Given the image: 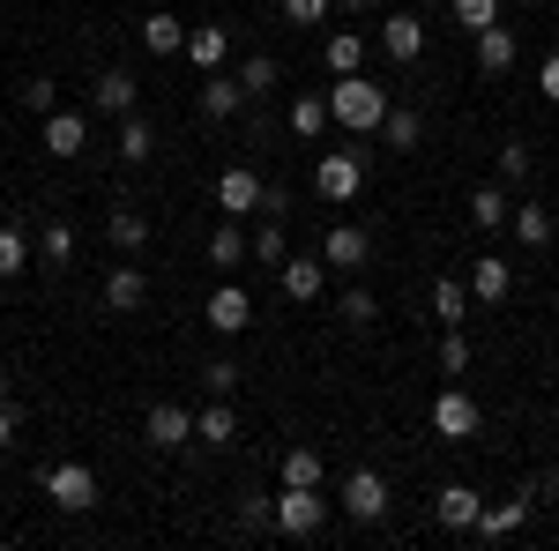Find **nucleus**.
<instances>
[{
    "mask_svg": "<svg viewBox=\"0 0 559 551\" xmlns=\"http://www.w3.org/2000/svg\"><path fill=\"white\" fill-rule=\"evenodd\" d=\"M329 120L350 134H381L388 120V89L366 83V75H336V89H329Z\"/></svg>",
    "mask_w": 559,
    "mask_h": 551,
    "instance_id": "f257e3e1",
    "label": "nucleus"
},
{
    "mask_svg": "<svg viewBox=\"0 0 559 551\" xmlns=\"http://www.w3.org/2000/svg\"><path fill=\"white\" fill-rule=\"evenodd\" d=\"M321 522H329L321 484H284V492H276V529H284V537H313Z\"/></svg>",
    "mask_w": 559,
    "mask_h": 551,
    "instance_id": "f03ea898",
    "label": "nucleus"
},
{
    "mask_svg": "<svg viewBox=\"0 0 559 551\" xmlns=\"http://www.w3.org/2000/svg\"><path fill=\"white\" fill-rule=\"evenodd\" d=\"M358 187H366V165H358L350 149H329V157L313 165V194H321V202H358Z\"/></svg>",
    "mask_w": 559,
    "mask_h": 551,
    "instance_id": "7ed1b4c3",
    "label": "nucleus"
},
{
    "mask_svg": "<svg viewBox=\"0 0 559 551\" xmlns=\"http://www.w3.org/2000/svg\"><path fill=\"white\" fill-rule=\"evenodd\" d=\"M187 440H194V410H179V403H150V418H142V447L179 455Z\"/></svg>",
    "mask_w": 559,
    "mask_h": 551,
    "instance_id": "20e7f679",
    "label": "nucleus"
},
{
    "mask_svg": "<svg viewBox=\"0 0 559 551\" xmlns=\"http://www.w3.org/2000/svg\"><path fill=\"white\" fill-rule=\"evenodd\" d=\"M45 492H52V507H68V514L97 507V477H90L83 463H52L45 469Z\"/></svg>",
    "mask_w": 559,
    "mask_h": 551,
    "instance_id": "39448f33",
    "label": "nucleus"
},
{
    "mask_svg": "<svg viewBox=\"0 0 559 551\" xmlns=\"http://www.w3.org/2000/svg\"><path fill=\"white\" fill-rule=\"evenodd\" d=\"M344 514L350 522H381L388 514V477L381 469H350L344 477Z\"/></svg>",
    "mask_w": 559,
    "mask_h": 551,
    "instance_id": "423d86ee",
    "label": "nucleus"
},
{
    "mask_svg": "<svg viewBox=\"0 0 559 551\" xmlns=\"http://www.w3.org/2000/svg\"><path fill=\"white\" fill-rule=\"evenodd\" d=\"M202 328H216V336H239V328H254V298L239 291V284L210 291V306H202Z\"/></svg>",
    "mask_w": 559,
    "mask_h": 551,
    "instance_id": "0eeeda50",
    "label": "nucleus"
},
{
    "mask_svg": "<svg viewBox=\"0 0 559 551\" xmlns=\"http://www.w3.org/2000/svg\"><path fill=\"white\" fill-rule=\"evenodd\" d=\"M261 187H269L261 171L231 165L224 179H216V209H224V216H261Z\"/></svg>",
    "mask_w": 559,
    "mask_h": 551,
    "instance_id": "6e6552de",
    "label": "nucleus"
},
{
    "mask_svg": "<svg viewBox=\"0 0 559 551\" xmlns=\"http://www.w3.org/2000/svg\"><path fill=\"white\" fill-rule=\"evenodd\" d=\"M432 432H440V440H471L477 432V403L463 387H440V395H432Z\"/></svg>",
    "mask_w": 559,
    "mask_h": 551,
    "instance_id": "1a4fd4ad",
    "label": "nucleus"
},
{
    "mask_svg": "<svg viewBox=\"0 0 559 551\" xmlns=\"http://www.w3.org/2000/svg\"><path fill=\"white\" fill-rule=\"evenodd\" d=\"M366 254H373V231H366V224H336V231L321 239V261H329V268H366Z\"/></svg>",
    "mask_w": 559,
    "mask_h": 551,
    "instance_id": "9d476101",
    "label": "nucleus"
},
{
    "mask_svg": "<svg viewBox=\"0 0 559 551\" xmlns=\"http://www.w3.org/2000/svg\"><path fill=\"white\" fill-rule=\"evenodd\" d=\"M187 60H194V75H216V68L231 60V31H224V23H194V31H187Z\"/></svg>",
    "mask_w": 559,
    "mask_h": 551,
    "instance_id": "9b49d317",
    "label": "nucleus"
},
{
    "mask_svg": "<svg viewBox=\"0 0 559 551\" xmlns=\"http://www.w3.org/2000/svg\"><path fill=\"white\" fill-rule=\"evenodd\" d=\"M381 52L395 60V68H411V60L426 52V23H418V15H388L381 23Z\"/></svg>",
    "mask_w": 559,
    "mask_h": 551,
    "instance_id": "f8f14e48",
    "label": "nucleus"
},
{
    "mask_svg": "<svg viewBox=\"0 0 559 551\" xmlns=\"http://www.w3.org/2000/svg\"><path fill=\"white\" fill-rule=\"evenodd\" d=\"M239 105H247V89H239V75H231V68L202 75V120H239Z\"/></svg>",
    "mask_w": 559,
    "mask_h": 551,
    "instance_id": "ddd939ff",
    "label": "nucleus"
},
{
    "mask_svg": "<svg viewBox=\"0 0 559 551\" xmlns=\"http://www.w3.org/2000/svg\"><path fill=\"white\" fill-rule=\"evenodd\" d=\"M432 514H440V529H477L485 500H477L471 484H440V492H432Z\"/></svg>",
    "mask_w": 559,
    "mask_h": 551,
    "instance_id": "4468645a",
    "label": "nucleus"
},
{
    "mask_svg": "<svg viewBox=\"0 0 559 551\" xmlns=\"http://www.w3.org/2000/svg\"><path fill=\"white\" fill-rule=\"evenodd\" d=\"M276 276H284V298H292V306H313V298H321V276H329V261L313 254V261H276Z\"/></svg>",
    "mask_w": 559,
    "mask_h": 551,
    "instance_id": "2eb2a0df",
    "label": "nucleus"
},
{
    "mask_svg": "<svg viewBox=\"0 0 559 551\" xmlns=\"http://www.w3.org/2000/svg\"><path fill=\"white\" fill-rule=\"evenodd\" d=\"M508 291H515V268H508L500 254H477V261H471V298H485V306H500Z\"/></svg>",
    "mask_w": 559,
    "mask_h": 551,
    "instance_id": "dca6fc26",
    "label": "nucleus"
},
{
    "mask_svg": "<svg viewBox=\"0 0 559 551\" xmlns=\"http://www.w3.org/2000/svg\"><path fill=\"white\" fill-rule=\"evenodd\" d=\"M142 298H150V276H142L134 261H120V268L105 276V313H134Z\"/></svg>",
    "mask_w": 559,
    "mask_h": 551,
    "instance_id": "f3484780",
    "label": "nucleus"
},
{
    "mask_svg": "<svg viewBox=\"0 0 559 551\" xmlns=\"http://www.w3.org/2000/svg\"><path fill=\"white\" fill-rule=\"evenodd\" d=\"M45 149H52V157H83L90 149L83 112H45Z\"/></svg>",
    "mask_w": 559,
    "mask_h": 551,
    "instance_id": "a211bd4d",
    "label": "nucleus"
},
{
    "mask_svg": "<svg viewBox=\"0 0 559 551\" xmlns=\"http://www.w3.org/2000/svg\"><path fill=\"white\" fill-rule=\"evenodd\" d=\"M90 97H97V112L128 120V112H134V75H128V68H105V75L90 83Z\"/></svg>",
    "mask_w": 559,
    "mask_h": 551,
    "instance_id": "6ab92c4d",
    "label": "nucleus"
},
{
    "mask_svg": "<svg viewBox=\"0 0 559 551\" xmlns=\"http://www.w3.org/2000/svg\"><path fill=\"white\" fill-rule=\"evenodd\" d=\"M432 313H440V328H463L471 321V276H440L432 284Z\"/></svg>",
    "mask_w": 559,
    "mask_h": 551,
    "instance_id": "aec40b11",
    "label": "nucleus"
},
{
    "mask_svg": "<svg viewBox=\"0 0 559 551\" xmlns=\"http://www.w3.org/2000/svg\"><path fill=\"white\" fill-rule=\"evenodd\" d=\"M194 440H202V447H231V440H239V418L224 410V395L194 410Z\"/></svg>",
    "mask_w": 559,
    "mask_h": 551,
    "instance_id": "412c9836",
    "label": "nucleus"
},
{
    "mask_svg": "<svg viewBox=\"0 0 559 551\" xmlns=\"http://www.w3.org/2000/svg\"><path fill=\"white\" fill-rule=\"evenodd\" d=\"M477 68H485V75H508V68H515V31H508V23L477 31Z\"/></svg>",
    "mask_w": 559,
    "mask_h": 551,
    "instance_id": "4be33fe9",
    "label": "nucleus"
},
{
    "mask_svg": "<svg viewBox=\"0 0 559 551\" xmlns=\"http://www.w3.org/2000/svg\"><path fill=\"white\" fill-rule=\"evenodd\" d=\"M105 239H112L120 254H142V247H150V216L142 209H112L105 216Z\"/></svg>",
    "mask_w": 559,
    "mask_h": 551,
    "instance_id": "5701e85b",
    "label": "nucleus"
},
{
    "mask_svg": "<svg viewBox=\"0 0 559 551\" xmlns=\"http://www.w3.org/2000/svg\"><path fill=\"white\" fill-rule=\"evenodd\" d=\"M142 45H150L157 60H173V52H187V23H179V15H142Z\"/></svg>",
    "mask_w": 559,
    "mask_h": 551,
    "instance_id": "b1692460",
    "label": "nucleus"
},
{
    "mask_svg": "<svg viewBox=\"0 0 559 551\" xmlns=\"http://www.w3.org/2000/svg\"><path fill=\"white\" fill-rule=\"evenodd\" d=\"M381 142L395 149V157H411V149L426 142V120H418V112H395V105H388V120H381Z\"/></svg>",
    "mask_w": 559,
    "mask_h": 551,
    "instance_id": "393cba45",
    "label": "nucleus"
},
{
    "mask_svg": "<svg viewBox=\"0 0 559 551\" xmlns=\"http://www.w3.org/2000/svg\"><path fill=\"white\" fill-rule=\"evenodd\" d=\"M321 60H329V75H358L366 68V38L358 31H336V38L321 45Z\"/></svg>",
    "mask_w": 559,
    "mask_h": 551,
    "instance_id": "a878e982",
    "label": "nucleus"
},
{
    "mask_svg": "<svg viewBox=\"0 0 559 551\" xmlns=\"http://www.w3.org/2000/svg\"><path fill=\"white\" fill-rule=\"evenodd\" d=\"M112 149H120V165H150V149H157L150 120H142V112H128V120H120V142H112Z\"/></svg>",
    "mask_w": 559,
    "mask_h": 551,
    "instance_id": "bb28decb",
    "label": "nucleus"
},
{
    "mask_svg": "<svg viewBox=\"0 0 559 551\" xmlns=\"http://www.w3.org/2000/svg\"><path fill=\"white\" fill-rule=\"evenodd\" d=\"M292 247H284V216H261L254 231H247V261H284Z\"/></svg>",
    "mask_w": 559,
    "mask_h": 551,
    "instance_id": "cd10ccee",
    "label": "nucleus"
},
{
    "mask_svg": "<svg viewBox=\"0 0 559 551\" xmlns=\"http://www.w3.org/2000/svg\"><path fill=\"white\" fill-rule=\"evenodd\" d=\"M522 522H530V500H500V507L477 514V537H515Z\"/></svg>",
    "mask_w": 559,
    "mask_h": 551,
    "instance_id": "c85d7f7f",
    "label": "nucleus"
},
{
    "mask_svg": "<svg viewBox=\"0 0 559 551\" xmlns=\"http://www.w3.org/2000/svg\"><path fill=\"white\" fill-rule=\"evenodd\" d=\"M231 75H239V89H247V97H269V89L284 83V68H276V60H269V52H254V60H239V68H231Z\"/></svg>",
    "mask_w": 559,
    "mask_h": 551,
    "instance_id": "c756f323",
    "label": "nucleus"
},
{
    "mask_svg": "<svg viewBox=\"0 0 559 551\" xmlns=\"http://www.w3.org/2000/svg\"><path fill=\"white\" fill-rule=\"evenodd\" d=\"M515 239L522 247H552V209H545V202H522L515 209Z\"/></svg>",
    "mask_w": 559,
    "mask_h": 551,
    "instance_id": "7c9ffc66",
    "label": "nucleus"
},
{
    "mask_svg": "<svg viewBox=\"0 0 559 551\" xmlns=\"http://www.w3.org/2000/svg\"><path fill=\"white\" fill-rule=\"evenodd\" d=\"M210 261H216V268H239V261H247V231H239V216L210 231Z\"/></svg>",
    "mask_w": 559,
    "mask_h": 551,
    "instance_id": "2f4dec72",
    "label": "nucleus"
},
{
    "mask_svg": "<svg viewBox=\"0 0 559 551\" xmlns=\"http://www.w3.org/2000/svg\"><path fill=\"white\" fill-rule=\"evenodd\" d=\"M500 216H515V202H508L500 187H477V194H471V224H477V231H500Z\"/></svg>",
    "mask_w": 559,
    "mask_h": 551,
    "instance_id": "473e14b6",
    "label": "nucleus"
},
{
    "mask_svg": "<svg viewBox=\"0 0 559 551\" xmlns=\"http://www.w3.org/2000/svg\"><path fill=\"white\" fill-rule=\"evenodd\" d=\"M440 373H448V381L471 373V336H463V328H440Z\"/></svg>",
    "mask_w": 559,
    "mask_h": 551,
    "instance_id": "72a5a7b5",
    "label": "nucleus"
},
{
    "mask_svg": "<svg viewBox=\"0 0 559 551\" xmlns=\"http://www.w3.org/2000/svg\"><path fill=\"white\" fill-rule=\"evenodd\" d=\"M321 120H329V97H321V89L292 97V134H321Z\"/></svg>",
    "mask_w": 559,
    "mask_h": 551,
    "instance_id": "f704fd0d",
    "label": "nucleus"
},
{
    "mask_svg": "<svg viewBox=\"0 0 559 551\" xmlns=\"http://www.w3.org/2000/svg\"><path fill=\"white\" fill-rule=\"evenodd\" d=\"M23 261H31V239H23L15 224H0V284H8V276H23Z\"/></svg>",
    "mask_w": 559,
    "mask_h": 551,
    "instance_id": "c9c22d12",
    "label": "nucleus"
},
{
    "mask_svg": "<svg viewBox=\"0 0 559 551\" xmlns=\"http://www.w3.org/2000/svg\"><path fill=\"white\" fill-rule=\"evenodd\" d=\"M455 23H463V31H492V23H500V0H455Z\"/></svg>",
    "mask_w": 559,
    "mask_h": 551,
    "instance_id": "e433bc0d",
    "label": "nucleus"
},
{
    "mask_svg": "<svg viewBox=\"0 0 559 551\" xmlns=\"http://www.w3.org/2000/svg\"><path fill=\"white\" fill-rule=\"evenodd\" d=\"M23 112H60V83L52 75H31L23 83Z\"/></svg>",
    "mask_w": 559,
    "mask_h": 551,
    "instance_id": "4c0bfd02",
    "label": "nucleus"
},
{
    "mask_svg": "<svg viewBox=\"0 0 559 551\" xmlns=\"http://www.w3.org/2000/svg\"><path fill=\"white\" fill-rule=\"evenodd\" d=\"M284 484H321V455L313 447H292L284 455Z\"/></svg>",
    "mask_w": 559,
    "mask_h": 551,
    "instance_id": "58836bf2",
    "label": "nucleus"
},
{
    "mask_svg": "<svg viewBox=\"0 0 559 551\" xmlns=\"http://www.w3.org/2000/svg\"><path fill=\"white\" fill-rule=\"evenodd\" d=\"M38 254L45 261H75V231H68V224H45V231H38Z\"/></svg>",
    "mask_w": 559,
    "mask_h": 551,
    "instance_id": "ea45409f",
    "label": "nucleus"
},
{
    "mask_svg": "<svg viewBox=\"0 0 559 551\" xmlns=\"http://www.w3.org/2000/svg\"><path fill=\"white\" fill-rule=\"evenodd\" d=\"M231 387H239V366L231 358H210L202 366V395H231Z\"/></svg>",
    "mask_w": 559,
    "mask_h": 551,
    "instance_id": "a19ab883",
    "label": "nucleus"
},
{
    "mask_svg": "<svg viewBox=\"0 0 559 551\" xmlns=\"http://www.w3.org/2000/svg\"><path fill=\"white\" fill-rule=\"evenodd\" d=\"M239 529H276V500L247 492V500H239Z\"/></svg>",
    "mask_w": 559,
    "mask_h": 551,
    "instance_id": "79ce46f5",
    "label": "nucleus"
},
{
    "mask_svg": "<svg viewBox=\"0 0 559 551\" xmlns=\"http://www.w3.org/2000/svg\"><path fill=\"white\" fill-rule=\"evenodd\" d=\"M329 8H336V0H284V23L313 31V23H329Z\"/></svg>",
    "mask_w": 559,
    "mask_h": 551,
    "instance_id": "37998d69",
    "label": "nucleus"
},
{
    "mask_svg": "<svg viewBox=\"0 0 559 551\" xmlns=\"http://www.w3.org/2000/svg\"><path fill=\"white\" fill-rule=\"evenodd\" d=\"M530 165H537L530 142H500V179H530Z\"/></svg>",
    "mask_w": 559,
    "mask_h": 551,
    "instance_id": "c03bdc74",
    "label": "nucleus"
},
{
    "mask_svg": "<svg viewBox=\"0 0 559 551\" xmlns=\"http://www.w3.org/2000/svg\"><path fill=\"white\" fill-rule=\"evenodd\" d=\"M373 313H381V306H373V291H344V321H350V328H366Z\"/></svg>",
    "mask_w": 559,
    "mask_h": 551,
    "instance_id": "a18cd8bd",
    "label": "nucleus"
},
{
    "mask_svg": "<svg viewBox=\"0 0 559 551\" xmlns=\"http://www.w3.org/2000/svg\"><path fill=\"white\" fill-rule=\"evenodd\" d=\"M15 432H23V410H15V403H0V455L15 447Z\"/></svg>",
    "mask_w": 559,
    "mask_h": 551,
    "instance_id": "49530a36",
    "label": "nucleus"
},
{
    "mask_svg": "<svg viewBox=\"0 0 559 551\" xmlns=\"http://www.w3.org/2000/svg\"><path fill=\"white\" fill-rule=\"evenodd\" d=\"M284 209H292V194H284L276 179H269V187H261V216H284Z\"/></svg>",
    "mask_w": 559,
    "mask_h": 551,
    "instance_id": "de8ad7c7",
    "label": "nucleus"
},
{
    "mask_svg": "<svg viewBox=\"0 0 559 551\" xmlns=\"http://www.w3.org/2000/svg\"><path fill=\"white\" fill-rule=\"evenodd\" d=\"M537 89H545V97H552V105H559V52H552V60H545V68H537Z\"/></svg>",
    "mask_w": 559,
    "mask_h": 551,
    "instance_id": "09e8293b",
    "label": "nucleus"
},
{
    "mask_svg": "<svg viewBox=\"0 0 559 551\" xmlns=\"http://www.w3.org/2000/svg\"><path fill=\"white\" fill-rule=\"evenodd\" d=\"M0 403H15V373L8 366H0Z\"/></svg>",
    "mask_w": 559,
    "mask_h": 551,
    "instance_id": "8fccbe9b",
    "label": "nucleus"
},
{
    "mask_svg": "<svg viewBox=\"0 0 559 551\" xmlns=\"http://www.w3.org/2000/svg\"><path fill=\"white\" fill-rule=\"evenodd\" d=\"M336 8H350V15H366V8H373V0H336Z\"/></svg>",
    "mask_w": 559,
    "mask_h": 551,
    "instance_id": "3c124183",
    "label": "nucleus"
}]
</instances>
